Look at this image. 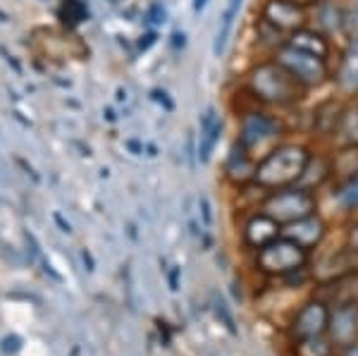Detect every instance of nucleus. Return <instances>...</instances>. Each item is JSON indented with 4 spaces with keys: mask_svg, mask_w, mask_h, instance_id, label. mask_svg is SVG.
Here are the masks:
<instances>
[{
    "mask_svg": "<svg viewBox=\"0 0 358 356\" xmlns=\"http://www.w3.org/2000/svg\"><path fill=\"white\" fill-rule=\"evenodd\" d=\"M310 153L303 146H277L258 163L256 182L265 189L296 185L301 180Z\"/></svg>",
    "mask_w": 358,
    "mask_h": 356,
    "instance_id": "1",
    "label": "nucleus"
},
{
    "mask_svg": "<svg viewBox=\"0 0 358 356\" xmlns=\"http://www.w3.org/2000/svg\"><path fill=\"white\" fill-rule=\"evenodd\" d=\"M253 94L261 101L277 103V106H287L299 99H303V89L306 86L299 82L294 74L287 70L280 62H263L248 77Z\"/></svg>",
    "mask_w": 358,
    "mask_h": 356,
    "instance_id": "2",
    "label": "nucleus"
},
{
    "mask_svg": "<svg viewBox=\"0 0 358 356\" xmlns=\"http://www.w3.org/2000/svg\"><path fill=\"white\" fill-rule=\"evenodd\" d=\"M263 213L270 215L280 225H289V222H296L301 218L315 213V197L308 189L301 187L282 189V192H275L273 197L265 199Z\"/></svg>",
    "mask_w": 358,
    "mask_h": 356,
    "instance_id": "3",
    "label": "nucleus"
},
{
    "mask_svg": "<svg viewBox=\"0 0 358 356\" xmlns=\"http://www.w3.org/2000/svg\"><path fill=\"white\" fill-rule=\"evenodd\" d=\"M308 261V251L287 237H277L275 242L258 251V268L268 275H292L303 271Z\"/></svg>",
    "mask_w": 358,
    "mask_h": 356,
    "instance_id": "4",
    "label": "nucleus"
},
{
    "mask_svg": "<svg viewBox=\"0 0 358 356\" xmlns=\"http://www.w3.org/2000/svg\"><path fill=\"white\" fill-rule=\"evenodd\" d=\"M277 62L285 65L294 77L299 79L303 86H317L327 79V62L325 57H317L313 53H306L294 45H282L277 53Z\"/></svg>",
    "mask_w": 358,
    "mask_h": 356,
    "instance_id": "5",
    "label": "nucleus"
},
{
    "mask_svg": "<svg viewBox=\"0 0 358 356\" xmlns=\"http://www.w3.org/2000/svg\"><path fill=\"white\" fill-rule=\"evenodd\" d=\"M282 134V124L275 118H268L263 113H251L241 122V134L239 143L246 148L248 153L265 151L270 143H275Z\"/></svg>",
    "mask_w": 358,
    "mask_h": 356,
    "instance_id": "6",
    "label": "nucleus"
},
{
    "mask_svg": "<svg viewBox=\"0 0 358 356\" xmlns=\"http://www.w3.org/2000/svg\"><path fill=\"white\" fill-rule=\"evenodd\" d=\"M330 325V311L322 301H308L296 318L292 320V337L294 340H310V337H322Z\"/></svg>",
    "mask_w": 358,
    "mask_h": 356,
    "instance_id": "7",
    "label": "nucleus"
},
{
    "mask_svg": "<svg viewBox=\"0 0 358 356\" xmlns=\"http://www.w3.org/2000/svg\"><path fill=\"white\" fill-rule=\"evenodd\" d=\"M330 342L337 347H356L358 342V304H342L330 313V325H327Z\"/></svg>",
    "mask_w": 358,
    "mask_h": 356,
    "instance_id": "8",
    "label": "nucleus"
},
{
    "mask_svg": "<svg viewBox=\"0 0 358 356\" xmlns=\"http://www.w3.org/2000/svg\"><path fill=\"white\" fill-rule=\"evenodd\" d=\"M263 20L268 22L270 27H275L277 31L280 29H301V24L306 22V13L299 3L294 0H268L263 8Z\"/></svg>",
    "mask_w": 358,
    "mask_h": 356,
    "instance_id": "9",
    "label": "nucleus"
},
{
    "mask_svg": "<svg viewBox=\"0 0 358 356\" xmlns=\"http://www.w3.org/2000/svg\"><path fill=\"white\" fill-rule=\"evenodd\" d=\"M282 237L292 239V242H296L299 246H303V249L308 251V249H313V246H317L322 242V237H325V222L313 213L308 218H301V220L285 225V229H282Z\"/></svg>",
    "mask_w": 358,
    "mask_h": 356,
    "instance_id": "10",
    "label": "nucleus"
},
{
    "mask_svg": "<svg viewBox=\"0 0 358 356\" xmlns=\"http://www.w3.org/2000/svg\"><path fill=\"white\" fill-rule=\"evenodd\" d=\"M280 222H275L270 215H253L251 220L246 222L244 227V239L248 246H253V249H263V246H268L270 242H275L277 234H280Z\"/></svg>",
    "mask_w": 358,
    "mask_h": 356,
    "instance_id": "11",
    "label": "nucleus"
},
{
    "mask_svg": "<svg viewBox=\"0 0 358 356\" xmlns=\"http://www.w3.org/2000/svg\"><path fill=\"white\" fill-rule=\"evenodd\" d=\"M222 120L217 118L215 111L213 108H208L203 113V118H201V143H199V158L201 163H208L213 156V151H215V143L220 141L222 136Z\"/></svg>",
    "mask_w": 358,
    "mask_h": 356,
    "instance_id": "12",
    "label": "nucleus"
},
{
    "mask_svg": "<svg viewBox=\"0 0 358 356\" xmlns=\"http://www.w3.org/2000/svg\"><path fill=\"white\" fill-rule=\"evenodd\" d=\"M224 170H227V177L234 182V185H244V182H248V180H256L258 165L253 163L251 153H248L241 143H236V146L232 148V153H229Z\"/></svg>",
    "mask_w": 358,
    "mask_h": 356,
    "instance_id": "13",
    "label": "nucleus"
},
{
    "mask_svg": "<svg viewBox=\"0 0 358 356\" xmlns=\"http://www.w3.org/2000/svg\"><path fill=\"white\" fill-rule=\"evenodd\" d=\"M337 82L344 91H358V38H351L342 55Z\"/></svg>",
    "mask_w": 358,
    "mask_h": 356,
    "instance_id": "14",
    "label": "nucleus"
},
{
    "mask_svg": "<svg viewBox=\"0 0 358 356\" xmlns=\"http://www.w3.org/2000/svg\"><path fill=\"white\" fill-rule=\"evenodd\" d=\"M244 5V0H229L227 3V10L222 13L220 17V27H217V34H215V43H213V53L220 57L227 48V41H229V34H232V27L239 17V10Z\"/></svg>",
    "mask_w": 358,
    "mask_h": 356,
    "instance_id": "15",
    "label": "nucleus"
},
{
    "mask_svg": "<svg viewBox=\"0 0 358 356\" xmlns=\"http://www.w3.org/2000/svg\"><path fill=\"white\" fill-rule=\"evenodd\" d=\"M289 45L306 50V53H313L317 57H327V53H330V45H327L325 38L317 31H310V29H296L289 38Z\"/></svg>",
    "mask_w": 358,
    "mask_h": 356,
    "instance_id": "16",
    "label": "nucleus"
},
{
    "mask_svg": "<svg viewBox=\"0 0 358 356\" xmlns=\"http://www.w3.org/2000/svg\"><path fill=\"white\" fill-rule=\"evenodd\" d=\"M317 20H320V24L325 27L327 31H339V29L344 27L342 10H339V5L332 3V0L320 3V8H317Z\"/></svg>",
    "mask_w": 358,
    "mask_h": 356,
    "instance_id": "17",
    "label": "nucleus"
},
{
    "mask_svg": "<svg viewBox=\"0 0 358 356\" xmlns=\"http://www.w3.org/2000/svg\"><path fill=\"white\" fill-rule=\"evenodd\" d=\"M296 356H332V344L325 337H310L296 342Z\"/></svg>",
    "mask_w": 358,
    "mask_h": 356,
    "instance_id": "18",
    "label": "nucleus"
},
{
    "mask_svg": "<svg viewBox=\"0 0 358 356\" xmlns=\"http://www.w3.org/2000/svg\"><path fill=\"white\" fill-rule=\"evenodd\" d=\"M339 204L344 206L346 211H356L358 208V177H351L349 182H344L337 192Z\"/></svg>",
    "mask_w": 358,
    "mask_h": 356,
    "instance_id": "19",
    "label": "nucleus"
},
{
    "mask_svg": "<svg viewBox=\"0 0 358 356\" xmlns=\"http://www.w3.org/2000/svg\"><path fill=\"white\" fill-rule=\"evenodd\" d=\"M334 168H337L339 172H344V175H349V177H358V143L354 148H349V151L339 153Z\"/></svg>",
    "mask_w": 358,
    "mask_h": 356,
    "instance_id": "20",
    "label": "nucleus"
},
{
    "mask_svg": "<svg viewBox=\"0 0 358 356\" xmlns=\"http://www.w3.org/2000/svg\"><path fill=\"white\" fill-rule=\"evenodd\" d=\"M339 129H342L344 139L349 143H358V111H349L342 118V122H339Z\"/></svg>",
    "mask_w": 358,
    "mask_h": 356,
    "instance_id": "21",
    "label": "nucleus"
},
{
    "mask_svg": "<svg viewBox=\"0 0 358 356\" xmlns=\"http://www.w3.org/2000/svg\"><path fill=\"white\" fill-rule=\"evenodd\" d=\"M344 24L349 27V31L354 34V38H358V5L351 8L349 13L344 15Z\"/></svg>",
    "mask_w": 358,
    "mask_h": 356,
    "instance_id": "22",
    "label": "nucleus"
},
{
    "mask_svg": "<svg viewBox=\"0 0 358 356\" xmlns=\"http://www.w3.org/2000/svg\"><path fill=\"white\" fill-rule=\"evenodd\" d=\"M349 244H351V249L358 251V222L349 229Z\"/></svg>",
    "mask_w": 358,
    "mask_h": 356,
    "instance_id": "23",
    "label": "nucleus"
},
{
    "mask_svg": "<svg viewBox=\"0 0 358 356\" xmlns=\"http://www.w3.org/2000/svg\"><path fill=\"white\" fill-rule=\"evenodd\" d=\"M201 204H203V215H206V222H210V220H213V215H210V204H208V199H201Z\"/></svg>",
    "mask_w": 358,
    "mask_h": 356,
    "instance_id": "24",
    "label": "nucleus"
},
{
    "mask_svg": "<svg viewBox=\"0 0 358 356\" xmlns=\"http://www.w3.org/2000/svg\"><path fill=\"white\" fill-rule=\"evenodd\" d=\"M206 5H208V0H194V10H196V13H201Z\"/></svg>",
    "mask_w": 358,
    "mask_h": 356,
    "instance_id": "25",
    "label": "nucleus"
}]
</instances>
